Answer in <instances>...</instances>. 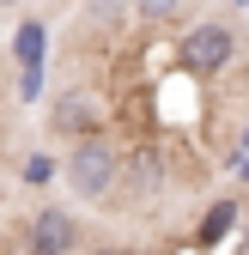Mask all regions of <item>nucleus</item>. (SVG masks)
I'll use <instances>...</instances> for the list:
<instances>
[{"instance_id": "7", "label": "nucleus", "mask_w": 249, "mask_h": 255, "mask_svg": "<svg viewBox=\"0 0 249 255\" xmlns=\"http://www.w3.org/2000/svg\"><path fill=\"white\" fill-rule=\"evenodd\" d=\"M128 176L140 182V195H158V182H164V170H158V158H152V152H140V158H134Z\"/></svg>"}, {"instance_id": "11", "label": "nucleus", "mask_w": 249, "mask_h": 255, "mask_svg": "<svg viewBox=\"0 0 249 255\" xmlns=\"http://www.w3.org/2000/svg\"><path fill=\"white\" fill-rule=\"evenodd\" d=\"M128 6H134V0H91V12H98V18H122Z\"/></svg>"}, {"instance_id": "10", "label": "nucleus", "mask_w": 249, "mask_h": 255, "mask_svg": "<svg viewBox=\"0 0 249 255\" xmlns=\"http://www.w3.org/2000/svg\"><path fill=\"white\" fill-rule=\"evenodd\" d=\"M49 176H55L49 158H24V182H49Z\"/></svg>"}, {"instance_id": "12", "label": "nucleus", "mask_w": 249, "mask_h": 255, "mask_svg": "<svg viewBox=\"0 0 249 255\" xmlns=\"http://www.w3.org/2000/svg\"><path fill=\"white\" fill-rule=\"evenodd\" d=\"M237 158H249V128H243V140H237V152H231V164H237Z\"/></svg>"}, {"instance_id": "6", "label": "nucleus", "mask_w": 249, "mask_h": 255, "mask_svg": "<svg viewBox=\"0 0 249 255\" xmlns=\"http://www.w3.org/2000/svg\"><path fill=\"white\" fill-rule=\"evenodd\" d=\"M55 128H91V104L79 98V91H67V98L55 104Z\"/></svg>"}, {"instance_id": "15", "label": "nucleus", "mask_w": 249, "mask_h": 255, "mask_svg": "<svg viewBox=\"0 0 249 255\" xmlns=\"http://www.w3.org/2000/svg\"><path fill=\"white\" fill-rule=\"evenodd\" d=\"M98 255H116V249H98Z\"/></svg>"}, {"instance_id": "4", "label": "nucleus", "mask_w": 249, "mask_h": 255, "mask_svg": "<svg viewBox=\"0 0 249 255\" xmlns=\"http://www.w3.org/2000/svg\"><path fill=\"white\" fill-rule=\"evenodd\" d=\"M231 225H237V201H213L207 219H201V231H195V243H201V249H219V243L231 237Z\"/></svg>"}, {"instance_id": "3", "label": "nucleus", "mask_w": 249, "mask_h": 255, "mask_svg": "<svg viewBox=\"0 0 249 255\" xmlns=\"http://www.w3.org/2000/svg\"><path fill=\"white\" fill-rule=\"evenodd\" d=\"M30 255H73L79 243V225H73V213L67 207H43L37 219H30Z\"/></svg>"}, {"instance_id": "13", "label": "nucleus", "mask_w": 249, "mask_h": 255, "mask_svg": "<svg viewBox=\"0 0 249 255\" xmlns=\"http://www.w3.org/2000/svg\"><path fill=\"white\" fill-rule=\"evenodd\" d=\"M237 170H243V182H249V158H237Z\"/></svg>"}, {"instance_id": "2", "label": "nucleus", "mask_w": 249, "mask_h": 255, "mask_svg": "<svg viewBox=\"0 0 249 255\" xmlns=\"http://www.w3.org/2000/svg\"><path fill=\"white\" fill-rule=\"evenodd\" d=\"M176 61H182V67H189L195 79L225 73L231 61H237V30H231V24H219V18H213V24H195L189 37L176 43Z\"/></svg>"}, {"instance_id": "9", "label": "nucleus", "mask_w": 249, "mask_h": 255, "mask_svg": "<svg viewBox=\"0 0 249 255\" xmlns=\"http://www.w3.org/2000/svg\"><path fill=\"white\" fill-rule=\"evenodd\" d=\"M18 98H43V67H18Z\"/></svg>"}, {"instance_id": "1", "label": "nucleus", "mask_w": 249, "mask_h": 255, "mask_svg": "<svg viewBox=\"0 0 249 255\" xmlns=\"http://www.w3.org/2000/svg\"><path fill=\"white\" fill-rule=\"evenodd\" d=\"M116 176H122V158H116V146H110L104 134H85V140L73 146V158H67V182H73V195H85V201H104L110 188H116Z\"/></svg>"}, {"instance_id": "14", "label": "nucleus", "mask_w": 249, "mask_h": 255, "mask_svg": "<svg viewBox=\"0 0 249 255\" xmlns=\"http://www.w3.org/2000/svg\"><path fill=\"white\" fill-rule=\"evenodd\" d=\"M6 6H12V0H0V12H6Z\"/></svg>"}, {"instance_id": "5", "label": "nucleus", "mask_w": 249, "mask_h": 255, "mask_svg": "<svg viewBox=\"0 0 249 255\" xmlns=\"http://www.w3.org/2000/svg\"><path fill=\"white\" fill-rule=\"evenodd\" d=\"M43 43H49V30H43L37 18H24V24H18V37H12L18 67H43Z\"/></svg>"}, {"instance_id": "8", "label": "nucleus", "mask_w": 249, "mask_h": 255, "mask_svg": "<svg viewBox=\"0 0 249 255\" xmlns=\"http://www.w3.org/2000/svg\"><path fill=\"white\" fill-rule=\"evenodd\" d=\"M182 6H189V0H134V12H140L146 24H170Z\"/></svg>"}]
</instances>
